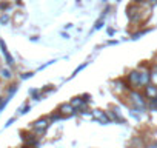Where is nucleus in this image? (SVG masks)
Segmentation results:
<instances>
[{
  "instance_id": "0eeeda50",
  "label": "nucleus",
  "mask_w": 157,
  "mask_h": 148,
  "mask_svg": "<svg viewBox=\"0 0 157 148\" xmlns=\"http://www.w3.org/2000/svg\"><path fill=\"white\" fill-rule=\"evenodd\" d=\"M60 113H62L63 116H69V114L74 113V107H72L71 103H65V105L60 107Z\"/></svg>"
},
{
  "instance_id": "423d86ee",
  "label": "nucleus",
  "mask_w": 157,
  "mask_h": 148,
  "mask_svg": "<svg viewBox=\"0 0 157 148\" xmlns=\"http://www.w3.org/2000/svg\"><path fill=\"white\" fill-rule=\"evenodd\" d=\"M93 116H94L96 119H99L102 123H106V122L109 120L108 114H105V113H103V111H100V110H96V111H93Z\"/></svg>"
},
{
  "instance_id": "6e6552de",
  "label": "nucleus",
  "mask_w": 157,
  "mask_h": 148,
  "mask_svg": "<svg viewBox=\"0 0 157 148\" xmlns=\"http://www.w3.org/2000/svg\"><path fill=\"white\" fill-rule=\"evenodd\" d=\"M0 46H2L3 56L6 57V62H8L10 65H13V63H14V60H13V57L10 56V53H8V49H6V45H5V42H3V40H0Z\"/></svg>"
},
{
  "instance_id": "1a4fd4ad",
  "label": "nucleus",
  "mask_w": 157,
  "mask_h": 148,
  "mask_svg": "<svg viewBox=\"0 0 157 148\" xmlns=\"http://www.w3.org/2000/svg\"><path fill=\"white\" fill-rule=\"evenodd\" d=\"M22 139H23L28 145H34V143H36V136H34V134H23Z\"/></svg>"
},
{
  "instance_id": "2eb2a0df",
  "label": "nucleus",
  "mask_w": 157,
  "mask_h": 148,
  "mask_svg": "<svg viewBox=\"0 0 157 148\" xmlns=\"http://www.w3.org/2000/svg\"><path fill=\"white\" fill-rule=\"evenodd\" d=\"M28 110H29V107H23V108H22V110H20V113H22V114H23V113H26V111H28Z\"/></svg>"
},
{
  "instance_id": "f03ea898",
  "label": "nucleus",
  "mask_w": 157,
  "mask_h": 148,
  "mask_svg": "<svg viewBox=\"0 0 157 148\" xmlns=\"http://www.w3.org/2000/svg\"><path fill=\"white\" fill-rule=\"evenodd\" d=\"M48 125H49V120L48 119H40V120H37V122L33 123V128L36 130V133H43L48 128Z\"/></svg>"
},
{
  "instance_id": "7ed1b4c3",
  "label": "nucleus",
  "mask_w": 157,
  "mask_h": 148,
  "mask_svg": "<svg viewBox=\"0 0 157 148\" xmlns=\"http://www.w3.org/2000/svg\"><path fill=\"white\" fill-rule=\"evenodd\" d=\"M145 96L151 100V99H155L157 97V85L154 84H148L145 87Z\"/></svg>"
},
{
  "instance_id": "f3484780",
  "label": "nucleus",
  "mask_w": 157,
  "mask_h": 148,
  "mask_svg": "<svg viewBox=\"0 0 157 148\" xmlns=\"http://www.w3.org/2000/svg\"><path fill=\"white\" fill-rule=\"evenodd\" d=\"M134 3H146V0H134Z\"/></svg>"
},
{
  "instance_id": "20e7f679",
  "label": "nucleus",
  "mask_w": 157,
  "mask_h": 148,
  "mask_svg": "<svg viewBox=\"0 0 157 148\" xmlns=\"http://www.w3.org/2000/svg\"><path fill=\"white\" fill-rule=\"evenodd\" d=\"M128 80H129V84L131 85H140V72L139 71H131L129 74H128Z\"/></svg>"
},
{
  "instance_id": "a211bd4d",
  "label": "nucleus",
  "mask_w": 157,
  "mask_h": 148,
  "mask_svg": "<svg viewBox=\"0 0 157 148\" xmlns=\"http://www.w3.org/2000/svg\"><path fill=\"white\" fill-rule=\"evenodd\" d=\"M154 3H157V0H151V5H154Z\"/></svg>"
},
{
  "instance_id": "f8f14e48",
  "label": "nucleus",
  "mask_w": 157,
  "mask_h": 148,
  "mask_svg": "<svg viewBox=\"0 0 157 148\" xmlns=\"http://www.w3.org/2000/svg\"><path fill=\"white\" fill-rule=\"evenodd\" d=\"M151 84L157 85V68H154V69L151 71Z\"/></svg>"
},
{
  "instance_id": "39448f33",
  "label": "nucleus",
  "mask_w": 157,
  "mask_h": 148,
  "mask_svg": "<svg viewBox=\"0 0 157 148\" xmlns=\"http://www.w3.org/2000/svg\"><path fill=\"white\" fill-rule=\"evenodd\" d=\"M149 82H151V72L149 71H142L140 72V85L146 87Z\"/></svg>"
},
{
  "instance_id": "9b49d317",
  "label": "nucleus",
  "mask_w": 157,
  "mask_h": 148,
  "mask_svg": "<svg viewBox=\"0 0 157 148\" xmlns=\"http://www.w3.org/2000/svg\"><path fill=\"white\" fill-rule=\"evenodd\" d=\"M11 76H13V74H11L10 69H6V68L0 69V77H2V79H11Z\"/></svg>"
},
{
  "instance_id": "ddd939ff",
  "label": "nucleus",
  "mask_w": 157,
  "mask_h": 148,
  "mask_svg": "<svg viewBox=\"0 0 157 148\" xmlns=\"http://www.w3.org/2000/svg\"><path fill=\"white\" fill-rule=\"evenodd\" d=\"M10 22V16L8 14H3L2 17H0V23H8Z\"/></svg>"
},
{
  "instance_id": "4468645a",
  "label": "nucleus",
  "mask_w": 157,
  "mask_h": 148,
  "mask_svg": "<svg viewBox=\"0 0 157 148\" xmlns=\"http://www.w3.org/2000/svg\"><path fill=\"white\" fill-rule=\"evenodd\" d=\"M151 105H152V108L157 110V97H155V99H151Z\"/></svg>"
},
{
  "instance_id": "f257e3e1",
  "label": "nucleus",
  "mask_w": 157,
  "mask_h": 148,
  "mask_svg": "<svg viewBox=\"0 0 157 148\" xmlns=\"http://www.w3.org/2000/svg\"><path fill=\"white\" fill-rule=\"evenodd\" d=\"M131 100H132V103H134L136 107H139V108H143V107L146 105L145 97H143L140 93H137V91H132V93H131Z\"/></svg>"
},
{
  "instance_id": "dca6fc26",
  "label": "nucleus",
  "mask_w": 157,
  "mask_h": 148,
  "mask_svg": "<svg viewBox=\"0 0 157 148\" xmlns=\"http://www.w3.org/2000/svg\"><path fill=\"white\" fill-rule=\"evenodd\" d=\"M5 8H8V3H0V10H5Z\"/></svg>"
},
{
  "instance_id": "9d476101",
  "label": "nucleus",
  "mask_w": 157,
  "mask_h": 148,
  "mask_svg": "<svg viewBox=\"0 0 157 148\" xmlns=\"http://www.w3.org/2000/svg\"><path fill=\"white\" fill-rule=\"evenodd\" d=\"M69 103H71L74 108H80V107H83V99H82V97H75V99H72Z\"/></svg>"
}]
</instances>
